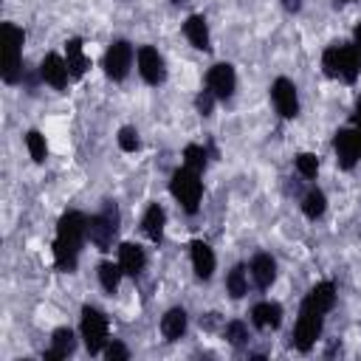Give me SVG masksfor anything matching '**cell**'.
<instances>
[{"instance_id": "obj_1", "label": "cell", "mask_w": 361, "mask_h": 361, "mask_svg": "<svg viewBox=\"0 0 361 361\" xmlns=\"http://www.w3.org/2000/svg\"><path fill=\"white\" fill-rule=\"evenodd\" d=\"M85 243H87V214L79 209L65 212L56 220V234H54V245H51L56 271L73 274L79 265V254H82Z\"/></svg>"}, {"instance_id": "obj_2", "label": "cell", "mask_w": 361, "mask_h": 361, "mask_svg": "<svg viewBox=\"0 0 361 361\" xmlns=\"http://www.w3.org/2000/svg\"><path fill=\"white\" fill-rule=\"evenodd\" d=\"M23 45H25V31L23 25L6 20L0 25V79L6 85L23 82Z\"/></svg>"}, {"instance_id": "obj_3", "label": "cell", "mask_w": 361, "mask_h": 361, "mask_svg": "<svg viewBox=\"0 0 361 361\" xmlns=\"http://www.w3.org/2000/svg\"><path fill=\"white\" fill-rule=\"evenodd\" d=\"M322 71L341 85H355L361 76V54L353 42H330L322 51Z\"/></svg>"}, {"instance_id": "obj_4", "label": "cell", "mask_w": 361, "mask_h": 361, "mask_svg": "<svg viewBox=\"0 0 361 361\" xmlns=\"http://www.w3.org/2000/svg\"><path fill=\"white\" fill-rule=\"evenodd\" d=\"M118 223H121V214H118V206L116 200H102V209L96 214L87 217V240L96 251L107 254L118 237Z\"/></svg>"}, {"instance_id": "obj_5", "label": "cell", "mask_w": 361, "mask_h": 361, "mask_svg": "<svg viewBox=\"0 0 361 361\" xmlns=\"http://www.w3.org/2000/svg\"><path fill=\"white\" fill-rule=\"evenodd\" d=\"M79 336L85 341V350L90 355H102L110 341V319L96 305H82L79 313Z\"/></svg>"}, {"instance_id": "obj_6", "label": "cell", "mask_w": 361, "mask_h": 361, "mask_svg": "<svg viewBox=\"0 0 361 361\" xmlns=\"http://www.w3.org/2000/svg\"><path fill=\"white\" fill-rule=\"evenodd\" d=\"M169 195L178 200V206L186 212V214H197L200 209V200H203V180H200V172L189 169V166H178L169 178Z\"/></svg>"}, {"instance_id": "obj_7", "label": "cell", "mask_w": 361, "mask_h": 361, "mask_svg": "<svg viewBox=\"0 0 361 361\" xmlns=\"http://www.w3.org/2000/svg\"><path fill=\"white\" fill-rule=\"evenodd\" d=\"M133 59H135V48L130 39H113L102 56V68H104V76L113 79V82H124L130 76V68H133Z\"/></svg>"}, {"instance_id": "obj_8", "label": "cell", "mask_w": 361, "mask_h": 361, "mask_svg": "<svg viewBox=\"0 0 361 361\" xmlns=\"http://www.w3.org/2000/svg\"><path fill=\"white\" fill-rule=\"evenodd\" d=\"M322 330H324V316L299 307V316H296V324H293V333H290V344H293V350H299V353H310V350L316 347Z\"/></svg>"}, {"instance_id": "obj_9", "label": "cell", "mask_w": 361, "mask_h": 361, "mask_svg": "<svg viewBox=\"0 0 361 361\" xmlns=\"http://www.w3.org/2000/svg\"><path fill=\"white\" fill-rule=\"evenodd\" d=\"M268 93H271V104H274V110H276L279 118L293 121L299 116V90H296V85L288 76H276L271 82Z\"/></svg>"}, {"instance_id": "obj_10", "label": "cell", "mask_w": 361, "mask_h": 361, "mask_svg": "<svg viewBox=\"0 0 361 361\" xmlns=\"http://www.w3.org/2000/svg\"><path fill=\"white\" fill-rule=\"evenodd\" d=\"M135 68H138V76L152 87L166 82V59L155 45L135 48Z\"/></svg>"}, {"instance_id": "obj_11", "label": "cell", "mask_w": 361, "mask_h": 361, "mask_svg": "<svg viewBox=\"0 0 361 361\" xmlns=\"http://www.w3.org/2000/svg\"><path fill=\"white\" fill-rule=\"evenodd\" d=\"M333 152H336V164L338 169L350 172L355 164H361V135L355 133V127H341L333 135Z\"/></svg>"}, {"instance_id": "obj_12", "label": "cell", "mask_w": 361, "mask_h": 361, "mask_svg": "<svg viewBox=\"0 0 361 361\" xmlns=\"http://www.w3.org/2000/svg\"><path fill=\"white\" fill-rule=\"evenodd\" d=\"M206 87L217 96V102H228L237 90V71L231 62H214L206 71Z\"/></svg>"}, {"instance_id": "obj_13", "label": "cell", "mask_w": 361, "mask_h": 361, "mask_svg": "<svg viewBox=\"0 0 361 361\" xmlns=\"http://www.w3.org/2000/svg\"><path fill=\"white\" fill-rule=\"evenodd\" d=\"M336 296H338V288H336V282L333 279H322V282H316L305 296H302V302H299V307H305V310H313V313H322V316H327L333 307H336Z\"/></svg>"}, {"instance_id": "obj_14", "label": "cell", "mask_w": 361, "mask_h": 361, "mask_svg": "<svg viewBox=\"0 0 361 361\" xmlns=\"http://www.w3.org/2000/svg\"><path fill=\"white\" fill-rule=\"evenodd\" d=\"M37 73H39V79H42L48 87H54V90H59V93L73 82V79H71V71H68V62H65L62 54H45Z\"/></svg>"}, {"instance_id": "obj_15", "label": "cell", "mask_w": 361, "mask_h": 361, "mask_svg": "<svg viewBox=\"0 0 361 361\" xmlns=\"http://www.w3.org/2000/svg\"><path fill=\"white\" fill-rule=\"evenodd\" d=\"M189 259H192V271L200 282L212 279V274L217 268V257H214V248L206 240H192L189 243Z\"/></svg>"}, {"instance_id": "obj_16", "label": "cell", "mask_w": 361, "mask_h": 361, "mask_svg": "<svg viewBox=\"0 0 361 361\" xmlns=\"http://www.w3.org/2000/svg\"><path fill=\"white\" fill-rule=\"evenodd\" d=\"M183 37H186V42L195 48V51H203V54H209L212 51V31H209V20L203 17V14H189L186 20H183Z\"/></svg>"}, {"instance_id": "obj_17", "label": "cell", "mask_w": 361, "mask_h": 361, "mask_svg": "<svg viewBox=\"0 0 361 361\" xmlns=\"http://www.w3.org/2000/svg\"><path fill=\"white\" fill-rule=\"evenodd\" d=\"M248 276L259 290H268L276 282V259L268 251H257L248 262Z\"/></svg>"}, {"instance_id": "obj_18", "label": "cell", "mask_w": 361, "mask_h": 361, "mask_svg": "<svg viewBox=\"0 0 361 361\" xmlns=\"http://www.w3.org/2000/svg\"><path fill=\"white\" fill-rule=\"evenodd\" d=\"M282 305L279 302H271V299H262V302H254L251 310H248V319L257 330H276L282 324Z\"/></svg>"}, {"instance_id": "obj_19", "label": "cell", "mask_w": 361, "mask_h": 361, "mask_svg": "<svg viewBox=\"0 0 361 361\" xmlns=\"http://www.w3.org/2000/svg\"><path fill=\"white\" fill-rule=\"evenodd\" d=\"M62 56H65V62H68V71H71V79H73V82H79V79L90 71V56L85 54L82 37H68Z\"/></svg>"}, {"instance_id": "obj_20", "label": "cell", "mask_w": 361, "mask_h": 361, "mask_svg": "<svg viewBox=\"0 0 361 361\" xmlns=\"http://www.w3.org/2000/svg\"><path fill=\"white\" fill-rule=\"evenodd\" d=\"M73 353H76V333L71 327H56L51 333L48 350L42 353V361H65Z\"/></svg>"}, {"instance_id": "obj_21", "label": "cell", "mask_w": 361, "mask_h": 361, "mask_svg": "<svg viewBox=\"0 0 361 361\" xmlns=\"http://www.w3.org/2000/svg\"><path fill=\"white\" fill-rule=\"evenodd\" d=\"M164 228H166V209H164L161 203H149V206L144 209V214H141V231L147 234L149 243L161 245Z\"/></svg>"}, {"instance_id": "obj_22", "label": "cell", "mask_w": 361, "mask_h": 361, "mask_svg": "<svg viewBox=\"0 0 361 361\" xmlns=\"http://www.w3.org/2000/svg\"><path fill=\"white\" fill-rule=\"evenodd\" d=\"M118 265L124 271V276H138L147 268V251L138 243H118Z\"/></svg>"}, {"instance_id": "obj_23", "label": "cell", "mask_w": 361, "mask_h": 361, "mask_svg": "<svg viewBox=\"0 0 361 361\" xmlns=\"http://www.w3.org/2000/svg\"><path fill=\"white\" fill-rule=\"evenodd\" d=\"M186 327H189V313H186L183 307H169V310L161 316V324H158V330H161V336H164L166 341L183 338V336H186Z\"/></svg>"}, {"instance_id": "obj_24", "label": "cell", "mask_w": 361, "mask_h": 361, "mask_svg": "<svg viewBox=\"0 0 361 361\" xmlns=\"http://www.w3.org/2000/svg\"><path fill=\"white\" fill-rule=\"evenodd\" d=\"M96 276H99V285H102V290H104V293H116V290H118V285H121L124 271H121L118 259H116V262H113V259H102V262H99V268H96Z\"/></svg>"}, {"instance_id": "obj_25", "label": "cell", "mask_w": 361, "mask_h": 361, "mask_svg": "<svg viewBox=\"0 0 361 361\" xmlns=\"http://www.w3.org/2000/svg\"><path fill=\"white\" fill-rule=\"evenodd\" d=\"M299 209H302V214H305L307 220H319V217H324V212H327V195H324L319 186H313V189L305 192Z\"/></svg>"}, {"instance_id": "obj_26", "label": "cell", "mask_w": 361, "mask_h": 361, "mask_svg": "<svg viewBox=\"0 0 361 361\" xmlns=\"http://www.w3.org/2000/svg\"><path fill=\"white\" fill-rule=\"evenodd\" d=\"M226 293L231 299H243L248 293V268L245 265H234L226 274Z\"/></svg>"}, {"instance_id": "obj_27", "label": "cell", "mask_w": 361, "mask_h": 361, "mask_svg": "<svg viewBox=\"0 0 361 361\" xmlns=\"http://www.w3.org/2000/svg\"><path fill=\"white\" fill-rule=\"evenodd\" d=\"M183 166H189V169H195V172H203L206 166H209V149L203 147V144H186L183 147Z\"/></svg>"}, {"instance_id": "obj_28", "label": "cell", "mask_w": 361, "mask_h": 361, "mask_svg": "<svg viewBox=\"0 0 361 361\" xmlns=\"http://www.w3.org/2000/svg\"><path fill=\"white\" fill-rule=\"evenodd\" d=\"M25 149H28V155H31L34 164H45V158H48V141H45V135L39 130H28L25 133Z\"/></svg>"}, {"instance_id": "obj_29", "label": "cell", "mask_w": 361, "mask_h": 361, "mask_svg": "<svg viewBox=\"0 0 361 361\" xmlns=\"http://www.w3.org/2000/svg\"><path fill=\"white\" fill-rule=\"evenodd\" d=\"M223 338L231 344V347H245L251 333H248V324L243 319H231L226 327H223Z\"/></svg>"}, {"instance_id": "obj_30", "label": "cell", "mask_w": 361, "mask_h": 361, "mask_svg": "<svg viewBox=\"0 0 361 361\" xmlns=\"http://www.w3.org/2000/svg\"><path fill=\"white\" fill-rule=\"evenodd\" d=\"M116 144H118L121 152H130V155H133V152L141 149V135H138L135 127L124 124V127H118V133H116Z\"/></svg>"}, {"instance_id": "obj_31", "label": "cell", "mask_w": 361, "mask_h": 361, "mask_svg": "<svg viewBox=\"0 0 361 361\" xmlns=\"http://www.w3.org/2000/svg\"><path fill=\"white\" fill-rule=\"evenodd\" d=\"M293 164H296V172H299L305 180H316V175H319V166H322L316 152H299Z\"/></svg>"}, {"instance_id": "obj_32", "label": "cell", "mask_w": 361, "mask_h": 361, "mask_svg": "<svg viewBox=\"0 0 361 361\" xmlns=\"http://www.w3.org/2000/svg\"><path fill=\"white\" fill-rule=\"evenodd\" d=\"M214 104H217V96L203 85V90H197V96H195V110H197L203 118H209V116L214 113Z\"/></svg>"}, {"instance_id": "obj_33", "label": "cell", "mask_w": 361, "mask_h": 361, "mask_svg": "<svg viewBox=\"0 0 361 361\" xmlns=\"http://www.w3.org/2000/svg\"><path fill=\"white\" fill-rule=\"evenodd\" d=\"M102 355H104L107 361H127V358H130V347H127L121 338H110Z\"/></svg>"}, {"instance_id": "obj_34", "label": "cell", "mask_w": 361, "mask_h": 361, "mask_svg": "<svg viewBox=\"0 0 361 361\" xmlns=\"http://www.w3.org/2000/svg\"><path fill=\"white\" fill-rule=\"evenodd\" d=\"M350 127H355V133L361 135V96L355 99V107H353V116H350Z\"/></svg>"}, {"instance_id": "obj_35", "label": "cell", "mask_w": 361, "mask_h": 361, "mask_svg": "<svg viewBox=\"0 0 361 361\" xmlns=\"http://www.w3.org/2000/svg\"><path fill=\"white\" fill-rule=\"evenodd\" d=\"M279 6H282L288 14H299L302 6H305V0H279Z\"/></svg>"}, {"instance_id": "obj_36", "label": "cell", "mask_w": 361, "mask_h": 361, "mask_svg": "<svg viewBox=\"0 0 361 361\" xmlns=\"http://www.w3.org/2000/svg\"><path fill=\"white\" fill-rule=\"evenodd\" d=\"M353 45H355V51L361 54V20H358L355 28H353Z\"/></svg>"}, {"instance_id": "obj_37", "label": "cell", "mask_w": 361, "mask_h": 361, "mask_svg": "<svg viewBox=\"0 0 361 361\" xmlns=\"http://www.w3.org/2000/svg\"><path fill=\"white\" fill-rule=\"evenodd\" d=\"M350 3H355V0H333L336 8H344V6H350Z\"/></svg>"}, {"instance_id": "obj_38", "label": "cell", "mask_w": 361, "mask_h": 361, "mask_svg": "<svg viewBox=\"0 0 361 361\" xmlns=\"http://www.w3.org/2000/svg\"><path fill=\"white\" fill-rule=\"evenodd\" d=\"M172 3H180V0H172Z\"/></svg>"}]
</instances>
